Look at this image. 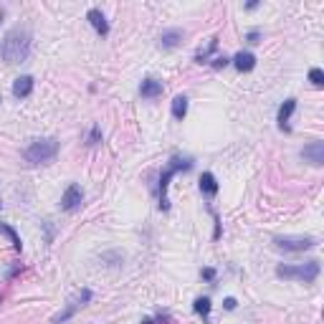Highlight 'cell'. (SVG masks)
Returning a JSON list of instances; mask_svg holds the SVG:
<instances>
[{"label": "cell", "mask_w": 324, "mask_h": 324, "mask_svg": "<svg viewBox=\"0 0 324 324\" xmlns=\"http://www.w3.org/2000/svg\"><path fill=\"white\" fill-rule=\"evenodd\" d=\"M0 21H3V10H0Z\"/></svg>", "instance_id": "obj_26"}, {"label": "cell", "mask_w": 324, "mask_h": 324, "mask_svg": "<svg viewBox=\"0 0 324 324\" xmlns=\"http://www.w3.org/2000/svg\"><path fill=\"white\" fill-rule=\"evenodd\" d=\"M203 278H208V281H210V278H215V271L213 269H205L203 271Z\"/></svg>", "instance_id": "obj_23"}, {"label": "cell", "mask_w": 324, "mask_h": 324, "mask_svg": "<svg viewBox=\"0 0 324 324\" xmlns=\"http://www.w3.org/2000/svg\"><path fill=\"white\" fill-rule=\"evenodd\" d=\"M294 109H297V99H286L284 104L278 107V127H281L284 132H289V119H291Z\"/></svg>", "instance_id": "obj_11"}, {"label": "cell", "mask_w": 324, "mask_h": 324, "mask_svg": "<svg viewBox=\"0 0 324 324\" xmlns=\"http://www.w3.org/2000/svg\"><path fill=\"white\" fill-rule=\"evenodd\" d=\"M190 167H193V162H190V160H172L167 165V170L162 172V178H160V208L162 210L170 208V203H167V185L172 180V175L178 170H190Z\"/></svg>", "instance_id": "obj_4"}, {"label": "cell", "mask_w": 324, "mask_h": 324, "mask_svg": "<svg viewBox=\"0 0 324 324\" xmlns=\"http://www.w3.org/2000/svg\"><path fill=\"white\" fill-rule=\"evenodd\" d=\"M185 114H187V96L178 94L172 99V116H175V119H183Z\"/></svg>", "instance_id": "obj_16"}, {"label": "cell", "mask_w": 324, "mask_h": 324, "mask_svg": "<svg viewBox=\"0 0 324 324\" xmlns=\"http://www.w3.org/2000/svg\"><path fill=\"white\" fill-rule=\"evenodd\" d=\"M142 324H152V319H144V322H142Z\"/></svg>", "instance_id": "obj_25"}, {"label": "cell", "mask_w": 324, "mask_h": 324, "mask_svg": "<svg viewBox=\"0 0 324 324\" xmlns=\"http://www.w3.org/2000/svg\"><path fill=\"white\" fill-rule=\"evenodd\" d=\"M58 152V142L56 139H33L25 147V162L28 165H43V162H51Z\"/></svg>", "instance_id": "obj_2"}, {"label": "cell", "mask_w": 324, "mask_h": 324, "mask_svg": "<svg viewBox=\"0 0 324 324\" xmlns=\"http://www.w3.org/2000/svg\"><path fill=\"white\" fill-rule=\"evenodd\" d=\"M139 94H142V99H155V96H160L162 94V81H157V79H144L142 86H139Z\"/></svg>", "instance_id": "obj_13"}, {"label": "cell", "mask_w": 324, "mask_h": 324, "mask_svg": "<svg viewBox=\"0 0 324 324\" xmlns=\"http://www.w3.org/2000/svg\"><path fill=\"white\" fill-rule=\"evenodd\" d=\"M233 66L238 69L241 73L254 71V66H256V56H254L251 51H241V53H235V56H233Z\"/></svg>", "instance_id": "obj_10"}, {"label": "cell", "mask_w": 324, "mask_h": 324, "mask_svg": "<svg viewBox=\"0 0 324 324\" xmlns=\"http://www.w3.org/2000/svg\"><path fill=\"white\" fill-rule=\"evenodd\" d=\"M246 38H248V43H258V38H261V36H258L256 31H251V33H248Z\"/></svg>", "instance_id": "obj_22"}, {"label": "cell", "mask_w": 324, "mask_h": 324, "mask_svg": "<svg viewBox=\"0 0 324 324\" xmlns=\"http://www.w3.org/2000/svg\"><path fill=\"white\" fill-rule=\"evenodd\" d=\"M81 200H84L81 185H69L66 193H64V198H61V208L64 210H76L79 205H81Z\"/></svg>", "instance_id": "obj_7"}, {"label": "cell", "mask_w": 324, "mask_h": 324, "mask_svg": "<svg viewBox=\"0 0 324 324\" xmlns=\"http://www.w3.org/2000/svg\"><path fill=\"white\" fill-rule=\"evenodd\" d=\"M301 157L304 160H309L312 165H322L324 162V142H312L309 147H304V152H301Z\"/></svg>", "instance_id": "obj_8"}, {"label": "cell", "mask_w": 324, "mask_h": 324, "mask_svg": "<svg viewBox=\"0 0 324 324\" xmlns=\"http://www.w3.org/2000/svg\"><path fill=\"white\" fill-rule=\"evenodd\" d=\"M195 314H200V317H208L210 314V299L208 297L195 299Z\"/></svg>", "instance_id": "obj_18"}, {"label": "cell", "mask_w": 324, "mask_h": 324, "mask_svg": "<svg viewBox=\"0 0 324 324\" xmlns=\"http://www.w3.org/2000/svg\"><path fill=\"white\" fill-rule=\"evenodd\" d=\"M200 190H203L205 195H215L218 193V183L213 178V172H203L200 175Z\"/></svg>", "instance_id": "obj_15"}, {"label": "cell", "mask_w": 324, "mask_h": 324, "mask_svg": "<svg viewBox=\"0 0 324 324\" xmlns=\"http://www.w3.org/2000/svg\"><path fill=\"white\" fill-rule=\"evenodd\" d=\"M309 81H312L314 86H322L324 84V71L322 69H312L309 71Z\"/></svg>", "instance_id": "obj_19"}, {"label": "cell", "mask_w": 324, "mask_h": 324, "mask_svg": "<svg viewBox=\"0 0 324 324\" xmlns=\"http://www.w3.org/2000/svg\"><path fill=\"white\" fill-rule=\"evenodd\" d=\"M213 66H215V69H223V66H228V58H226V56H218L215 61H213Z\"/></svg>", "instance_id": "obj_20"}, {"label": "cell", "mask_w": 324, "mask_h": 324, "mask_svg": "<svg viewBox=\"0 0 324 324\" xmlns=\"http://www.w3.org/2000/svg\"><path fill=\"white\" fill-rule=\"evenodd\" d=\"M86 18H89V23L94 25V31H96L99 36H107V33H109V23H107V18H104V13H101V10L92 8L89 13H86Z\"/></svg>", "instance_id": "obj_9"}, {"label": "cell", "mask_w": 324, "mask_h": 324, "mask_svg": "<svg viewBox=\"0 0 324 324\" xmlns=\"http://www.w3.org/2000/svg\"><path fill=\"white\" fill-rule=\"evenodd\" d=\"M99 139V127H94V132H92V144Z\"/></svg>", "instance_id": "obj_24"}, {"label": "cell", "mask_w": 324, "mask_h": 324, "mask_svg": "<svg viewBox=\"0 0 324 324\" xmlns=\"http://www.w3.org/2000/svg\"><path fill=\"white\" fill-rule=\"evenodd\" d=\"M235 304H238V301H235V299H233V297H228V299H226V301H223V306H226V309H228V312H233V309H235Z\"/></svg>", "instance_id": "obj_21"}, {"label": "cell", "mask_w": 324, "mask_h": 324, "mask_svg": "<svg viewBox=\"0 0 324 324\" xmlns=\"http://www.w3.org/2000/svg\"><path fill=\"white\" fill-rule=\"evenodd\" d=\"M180 41H183V31H180V28H170V31H162L160 46H162V48H175Z\"/></svg>", "instance_id": "obj_14"}, {"label": "cell", "mask_w": 324, "mask_h": 324, "mask_svg": "<svg viewBox=\"0 0 324 324\" xmlns=\"http://www.w3.org/2000/svg\"><path fill=\"white\" fill-rule=\"evenodd\" d=\"M0 233H5V235H8V238L13 241V246H16V251H21V248H23V243H21V238H18V233H16V231H13L10 226H5V223H0Z\"/></svg>", "instance_id": "obj_17"}, {"label": "cell", "mask_w": 324, "mask_h": 324, "mask_svg": "<svg viewBox=\"0 0 324 324\" xmlns=\"http://www.w3.org/2000/svg\"><path fill=\"white\" fill-rule=\"evenodd\" d=\"M31 56V33L25 28H13V31L0 43V58L5 64H23Z\"/></svg>", "instance_id": "obj_1"}, {"label": "cell", "mask_w": 324, "mask_h": 324, "mask_svg": "<svg viewBox=\"0 0 324 324\" xmlns=\"http://www.w3.org/2000/svg\"><path fill=\"white\" fill-rule=\"evenodd\" d=\"M276 274L281 278H289V281H304L312 284L319 276V261H309V263H299V266H278Z\"/></svg>", "instance_id": "obj_3"}, {"label": "cell", "mask_w": 324, "mask_h": 324, "mask_svg": "<svg viewBox=\"0 0 324 324\" xmlns=\"http://www.w3.org/2000/svg\"><path fill=\"white\" fill-rule=\"evenodd\" d=\"M274 243L281 251H306V248L314 246V238H309V235H281Z\"/></svg>", "instance_id": "obj_5"}, {"label": "cell", "mask_w": 324, "mask_h": 324, "mask_svg": "<svg viewBox=\"0 0 324 324\" xmlns=\"http://www.w3.org/2000/svg\"><path fill=\"white\" fill-rule=\"evenodd\" d=\"M89 299H92V291H89V289H81V291L76 294V297H73V299L69 301V306L64 309V312L53 317V324H61V322H66L69 317H73V314H76L79 309H81L86 301H89Z\"/></svg>", "instance_id": "obj_6"}, {"label": "cell", "mask_w": 324, "mask_h": 324, "mask_svg": "<svg viewBox=\"0 0 324 324\" xmlns=\"http://www.w3.org/2000/svg\"><path fill=\"white\" fill-rule=\"evenodd\" d=\"M31 92H33V76H18L13 81V94L18 99H25Z\"/></svg>", "instance_id": "obj_12"}]
</instances>
